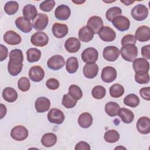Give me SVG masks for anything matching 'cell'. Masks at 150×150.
Masks as SVG:
<instances>
[{
	"label": "cell",
	"instance_id": "obj_1",
	"mask_svg": "<svg viewBox=\"0 0 150 150\" xmlns=\"http://www.w3.org/2000/svg\"><path fill=\"white\" fill-rule=\"evenodd\" d=\"M120 52L124 60L132 62L136 59L138 55V49L135 45H126L122 46Z\"/></svg>",
	"mask_w": 150,
	"mask_h": 150
},
{
	"label": "cell",
	"instance_id": "obj_2",
	"mask_svg": "<svg viewBox=\"0 0 150 150\" xmlns=\"http://www.w3.org/2000/svg\"><path fill=\"white\" fill-rule=\"evenodd\" d=\"M131 14L135 20L142 21L147 18L148 9L144 5L138 4L132 9Z\"/></svg>",
	"mask_w": 150,
	"mask_h": 150
},
{
	"label": "cell",
	"instance_id": "obj_3",
	"mask_svg": "<svg viewBox=\"0 0 150 150\" xmlns=\"http://www.w3.org/2000/svg\"><path fill=\"white\" fill-rule=\"evenodd\" d=\"M133 69L137 74H145L148 73L149 63L144 58H137L133 61Z\"/></svg>",
	"mask_w": 150,
	"mask_h": 150
},
{
	"label": "cell",
	"instance_id": "obj_4",
	"mask_svg": "<svg viewBox=\"0 0 150 150\" xmlns=\"http://www.w3.org/2000/svg\"><path fill=\"white\" fill-rule=\"evenodd\" d=\"M98 52L94 47H88L84 49L81 53V59L87 63H94L97 60Z\"/></svg>",
	"mask_w": 150,
	"mask_h": 150
},
{
	"label": "cell",
	"instance_id": "obj_5",
	"mask_svg": "<svg viewBox=\"0 0 150 150\" xmlns=\"http://www.w3.org/2000/svg\"><path fill=\"white\" fill-rule=\"evenodd\" d=\"M30 42L35 46L43 47L48 43L49 37L45 32H38L31 36Z\"/></svg>",
	"mask_w": 150,
	"mask_h": 150
},
{
	"label": "cell",
	"instance_id": "obj_6",
	"mask_svg": "<svg viewBox=\"0 0 150 150\" xmlns=\"http://www.w3.org/2000/svg\"><path fill=\"white\" fill-rule=\"evenodd\" d=\"M11 136L16 141H23L28 136V131L22 125H17L12 129Z\"/></svg>",
	"mask_w": 150,
	"mask_h": 150
},
{
	"label": "cell",
	"instance_id": "obj_7",
	"mask_svg": "<svg viewBox=\"0 0 150 150\" xmlns=\"http://www.w3.org/2000/svg\"><path fill=\"white\" fill-rule=\"evenodd\" d=\"M22 61L16 59H9L8 64V71L12 76L18 75L22 71L23 67Z\"/></svg>",
	"mask_w": 150,
	"mask_h": 150
},
{
	"label": "cell",
	"instance_id": "obj_8",
	"mask_svg": "<svg viewBox=\"0 0 150 150\" xmlns=\"http://www.w3.org/2000/svg\"><path fill=\"white\" fill-rule=\"evenodd\" d=\"M47 119L51 123L61 124L64 120V115L60 110L52 108L48 112Z\"/></svg>",
	"mask_w": 150,
	"mask_h": 150
},
{
	"label": "cell",
	"instance_id": "obj_9",
	"mask_svg": "<svg viewBox=\"0 0 150 150\" xmlns=\"http://www.w3.org/2000/svg\"><path fill=\"white\" fill-rule=\"evenodd\" d=\"M65 64V60L63 56L56 54L50 57L47 62V65L48 67L52 70H57L62 68Z\"/></svg>",
	"mask_w": 150,
	"mask_h": 150
},
{
	"label": "cell",
	"instance_id": "obj_10",
	"mask_svg": "<svg viewBox=\"0 0 150 150\" xmlns=\"http://www.w3.org/2000/svg\"><path fill=\"white\" fill-rule=\"evenodd\" d=\"M119 49L114 46H108L105 47L103 52V57L107 61L114 62L120 55Z\"/></svg>",
	"mask_w": 150,
	"mask_h": 150
},
{
	"label": "cell",
	"instance_id": "obj_11",
	"mask_svg": "<svg viewBox=\"0 0 150 150\" xmlns=\"http://www.w3.org/2000/svg\"><path fill=\"white\" fill-rule=\"evenodd\" d=\"M112 25L120 31H126L130 26L129 20L124 16H118L113 19L111 21Z\"/></svg>",
	"mask_w": 150,
	"mask_h": 150
},
{
	"label": "cell",
	"instance_id": "obj_12",
	"mask_svg": "<svg viewBox=\"0 0 150 150\" xmlns=\"http://www.w3.org/2000/svg\"><path fill=\"white\" fill-rule=\"evenodd\" d=\"M117 71L115 68L111 66H107L103 68L101 71V79L105 83H111L117 77Z\"/></svg>",
	"mask_w": 150,
	"mask_h": 150
},
{
	"label": "cell",
	"instance_id": "obj_13",
	"mask_svg": "<svg viewBox=\"0 0 150 150\" xmlns=\"http://www.w3.org/2000/svg\"><path fill=\"white\" fill-rule=\"evenodd\" d=\"M49 18L47 15L39 13L36 19L33 22V26L36 30L40 31L44 30L48 25Z\"/></svg>",
	"mask_w": 150,
	"mask_h": 150
},
{
	"label": "cell",
	"instance_id": "obj_14",
	"mask_svg": "<svg viewBox=\"0 0 150 150\" xmlns=\"http://www.w3.org/2000/svg\"><path fill=\"white\" fill-rule=\"evenodd\" d=\"M29 77L32 81L39 82L43 79L45 77V71L40 66H34L29 69Z\"/></svg>",
	"mask_w": 150,
	"mask_h": 150
},
{
	"label": "cell",
	"instance_id": "obj_15",
	"mask_svg": "<svg viewBox=\"0 0 150 150\" xmlns=\"http://www.w3.org/2000/svg\"><path fill=\"white\" fill-rule=\"evenodd\" d=\"M100 38L104 42H112L116 37L115 32L110 26H103L98 33Z\"/></svg>",
	"mask_w": 150,
	"mask_h": 150
},
{
	"label": "cell",
	"instance_id": "obj_16",
	"mask_svg": "<svg viewBox=\"0 0 150 150\" xmlns=\"http://www.w3.org/2000/svg\"><path fill=\"white\" fill-rule=\"evenodd\" d=\"M87 26L90 28L95 34H97L103 27V19L98 16H93L88 19Z\"/></svg>",
	"mask_w": 150,
	"mask_h": 150
},
{
	"label": "cell",
	"instance_id": "obj_17",
	"mask_svg": "<svg viewBox=\"0 0 150 150\" xmlns=\"http://www.w3.org/2000/svg\"><path fill=\"white\" fill-rule=\"evenodd\" d=\"M4 40L9 45H16L21 42V36L13 30H8L4 35Z\"/></svg>",
	"mask_w": 150,
	"mask_h": 150
},
{
	"label": "cell",
	"instance_id": "obj_18",
	"mask_svg": "<svg viewBox=\"0 0 150 150\" xmlns=\"http://www.w3.org/2000/svg\"><path fill=\"white\" fill-rule=\"evenodd\" d=\"M138 131L142 134H148L150 132V119L147 117L139 118L137 123Z\"/></svg>",
	"mask_w": 150,
	"mask_h": 150
},
{
	"label": "cell",
	"instance_id": "obj_19",
	"mask_svg": "<svg viewBox=\"0 0 150 150\" xmlns=\"http://www.w3.org/2000/svg\"><path fill=\"white\" fill-rule=\"evenodd\" d=\"M71 14L70 8L66 5H60L57 6L54 11L55 17L59 20H67Z\"/></svg>",
	"mask_w": 150,
	"mask_h": 150
},
{
	"label": "cell",
	"instance_id": "obj_20",
	"mask_svg": "<svg viewBox=\"0 0 150 150\" xmlns=\"http://www.w3.org/2000/svg\"><path fill=\"white\" fill-rule=\"evenodd\" d=\"M136 39L141 42L148 41L150 39V29L147 26H139L135 32Z\"/></svg>",
	"mask_w": 150,
	"mask_h": 150
},
{
	"label": "cell",
	"instance_id": "obj_21",
	"mask_svg": "<svg viewBox=\"0 0 150 150\" xmlns=\"http://www.w3.org/2000/svg\"><path fill=\"white\" fill-rule=\"evenodd\" d=\"M16 27L24 33H28L32 29V24L30 21L23 16H20L15 20Z\"/></svg>",
	"mask_w": 150,
	"mask_h": 150
},
{
	"label": "cell",
	"instance_id": "obj_22",
	"mask_svg": "<svg viewBox=\"0 0 150 150\" xmlns=\"http://www.w3.org/2000/svg\"><path fill=\"white\" fill-rule=\"evenodd\" d=\"M81 46V43L78 39L71 37L67 39L64 43V47L66 50L71 53H76L79 51Z\"/></svg>",
	"mask_w": 150,
	"mask_h": 150
},
{
	"label": "cell",
	"instance_id": "obj_23",
	"mask_svg": "<svg viewBox=\"0 0 150 150\" xmlns=\"http://www.w3.org/2000/svg\"><path fill=\"white\" fill-rule=\"evenodd\" d=\"M35 106L38 112H44L49 110L50 101L45 97H40L36 99Z\"/></svg>",
	"mask_w": 150,
	"mask_h": 150
},
{
	"label": "cell",
	"instance_id": "obj_24",
	"mask_svg": "<svg viewBox=\"0 0 150 150\" xmlns=\"http://www.w3.org/2000/svg\"><path fill=\"white\" fill-rule=\"evenodd\" d=\"M68 27L66 24L54 23L52 26V33L57 38H63L68 33Z\"/></svg>",
	"mask_w": 150,
	"mask_h": 150
},
{
	"label": "cell",
	"instance_id": "obj_25",
	"mask_svg": "<svg viewBox=\"0 0 150 150\" xmlns=\"http://www.w3.org/2000/svg\"><path fill=\"white\" fill-rule=\"evenodd\" d=\"M94 32L87 26L82 27L79 31V39L83 42H88L94 38Z\"/></svg>",
	"mask_w": 150,
	"mask_h": 150
},
{
	"label": "cell",
	"instance_id": "obj_26",
	"mask_svg": "<svg viewBox=\"0 0 150 150\" xmlns=\"http://www.w3.org/2000/svg\"><path fill=\"white\" fill-rule=\"evenodd\" d=\"M83 74L88 79L94 78L98 73V66L96 63H87L83 67Z\"/></svg>",
	"mask_w": 150,
	"mask_h": 150
},
{
	"label": "cell",
	"instance_id": "obj_27",
	"mask_svg": "<svg viewBox=\"0 0 150 150\" xmlns=\"http://www.w3.org/2000/svg\"><path fill=\"white\" fill-rule=\"evenodd\" d=\"M118 115L124 123L130 124L134 118V114L132 111L128 108H120Z\"/></svg>",
	"mask_w": 150,
	"mask_h": 150
},
{
	"label": "cell",
	"instance_id": "obj_28",
	"mask_svg": "<svg viewBox=\"0 0 150 150\" xmlns=\"http://www.w3.org/2000/svg\"><path fill=\"white\" fill-rule=\"evenodd\" d=\"M2 97L4 99L9 103H13L18 98V93L12 87L5 88L2 93Z\"/></svg>",
	"mask_w": 150,
	"mask_h": 150
},
{
	"label": "cell",
	"instance_id": "obj_29",
	"mask_svg": "<svg viewBox=\"0 0 150 150\" xmlns=\"http://www.w3.org/2000/svg\"><path fill=\"white\" fill-rule=\"evenodd\" d=\"M93 123L92 115L88 112H83L78 118V124L81 128H87Z\"/></svg>",
	"mask_w": 150,
	"mask_h": 150
},
{
	"label": "cell",
	"instance_id": "obj_30",
	"mask_svg": "<svg viewBox=\"0 0 150 150\" xmlns=\"http://www.w3.org/2000/svg\"><path fill=\"white\" fill-rule=\"evenodd\" d=\"M23 15L26 19L29 21H33L38 15V12L35 6L31 4L26 5L23 8Z\"/></svg>",
	"mask_w": 150,
	"mask_h": 150
},
{
	"label": "cell",
	"instance_id": "obj_31",
	"mask_svg": "<svg viewBox=\"0 0 150 150\" xmlns=\"http://www.w3.org/2000/svg\"><path fill=\"white\" fill-rule=\"evenodd\" d=\"M57 142L56 135L52 132H48L44 134L41 139L42 145L46 147H51Z\"/></svg>",
	"mask_w": 150,
	"mask_h": 150
},
{
	"label": "cell",
	"instance_id": "obj_32",
	"mask_svg": "<svg viewBox=\"0 0 150 150\" xmlns=\"http://www.w3.org/2000/svg\"><path fill=\"white\" fill-rule=\"evenodd\" d=\"M120 107L118 104L115 102L110 101L105 105V111L110 117H115L118 115Z\"/></svg>",
	"mask_w": 150,
	"mask_h": 150
},
{
	"label": "cell",
	"instance_id": "obj_33",
	"mask_svg": "<svg viewBox=\"0 0 150 150\" xmlns=\"http://www.w3.org/2000/svg\"><path fill=\"white\" fill-rule=\"evenodd\" d=\"M27 60L30 63L38 62L41 57V52L36 48H30L26 51Z\"/></svg>",
	"mask_w": 150,
	"mask_h": 150
},
{
	"label": "cell",
	"instance_id": "obj_34",
	"mask_svg": "<svg viewBox=\"0 0 150 150\" xmlns=\"http://www.w3.org/2000/svg\"><path fill=\"white\" fill-rule=\"evenodd\" d=\"M79 68V62L77 57H69L66 63V69L68 73H74Z\"/></svg>",
	"mask_w": 150,
	"mask_h": 150
},
{
	"label": "cell",
	"instance_id": "obj_35",
	"mask_svg": "<svg viewBox=\"0 0 150 150\" xmlns=\"http://www.w3.org/2000/svg\"><path fill=\"white\" fill-rule=\"evenodd\" d=\"M125 105L134 108L137 107L139 104V98L134 94H129L124 98Z\"/></svg>",
	"mask_w": 150,
	"mask_h": 150
},
{
	"label": "cell",
	"instance_id": "obj_36",
	"mask_svg": "<svg viewBox=\"0 0 150 150\" xmlns=\"http://www.w3.org/2000/svg\"><path fill=\"white\" fill-rule=\"evenodd\" d=\"M104 138L107 142L114 143L119 140L120 134L115 129H110L105 132Z\"/></svg>",
	"mask_w": 150,
	"mask_h": 150
},
{
	"label": "cell",
	"instance_id": "obj_37",
	"mask_svg": "<svg viewBox=\"0 0 150 150\" xmlns=\"http://www.w3.org/2000/svg\"><path fill=\"white\" fill-rule=\"evenodd\" d=\"M124 93V88L120 84H114L110 88V94L113 98H119Z\"/></svg>",
	"mask_w": 150,
	"mask_h": 150
},
{
	"label": "cell",
	"instance_id": "obj_38",
	"mask_svg": "<svg viewBox=\"0 0 150 150\" xmlns=\"http://www.w3.org/2000/svg\"><path fill=\"white\" fill-rule=\"evenodd\" d=\"M4 9L8 15H14L18 11L19 4L16 1H9L5 4Z\"/></svg>",
	"mask_w": 150,
	"mask_h": 150
},
{
	"label": "cell",
	"instance_id": "obj_39",
	"mask_svg": "<svg viewBox=\"0 0 150 150\" xmlns=\"http://www.w3.org/2000/svg\"><path fill=\"white\" fill-rule=\"evenodd\" d=\"M121 14V9L117 6H114L110 8L105 13V17L108 21L111 22L114 18H115L117 16H120Z\"/></svg>",
	"mask_w": 150,
	"mask_h": 150
},
{
	"label": "cell",
	"instance_id": "obj_40",
	"mask_svg": "<svg viewBox=\"0 0 150 150\" xmlns=\"http://www.w3.org/2000/svg\"><path fill=\"white\" fill-rule=\"evenodd\" d=\"M106 94L105 88L102 86H95L91 91L92 96L97 100H100L103 98Z\"/></svg>",
	"mask_w": 150,
	"mask_h": 150
},
{
	"label": "cell",
	"instance_id": "obj_41",
	"mask_svg": "<svg viewBox=\"0 0 150 150\" xmlns=\"http://www.w3.org/2000/svg\"><path fill=\"white\" fill-rule=\"evenodd\" d=\"M69 94L77 101L81 98L83 92L81 88L77 85H71L69 88Z\"/></svg>",
	"mask_w": 150,
	"mask_h": 150
},
{
	"label": "cell",
	"instance_id": "obj_42",
	"mask_svg": "<svg viewBox=\"0 0 150 150\" xmlns=\"http://www.w3.org/2000/svg\"><path fill=\"white\" fill-rule=\"evenodd\" d=\"M77 104V100L72 97L69 93L64 94L62 98V104L66 108H72Z\"/></svg>",
	"mask_w": 150,
	"mask_h": 150
},
{
	"label": "cell",
	"instance_id": "obj_43",
	"mask_svg": "<svg viewBox=\"0 0 150 150\" xmlns=\"http://www.w3.org/2000/svg\"><path fill=\"white\" fill-rule=\"evenodd\" d=\"M30 86V83L29 80L26 77H21L18 81V88L23 92L27 91L29 90Z\"/></svg>",
	"mask_w": 150,
	"mask_h": 150
},
{
	"label": "cell",
	"instance_id": "obj_44",
	"mask_svg": "<svg viewBox=\"0 0 150 150\" xmlns=\"http://www.w3.org/2000/svg\"><path fill=\"white\" fill-rule=\"evenodd\" d=\"M55 5V2L53 0H46L42 2L40 5V9L45 12H50L52 10Z\"/></svg>",
	"mask_w": 150,
	"mask_h": 150
},
{
	"label": "cell",
	"instance_id": "obj_45",
	"mask_svg": "<svg viewBox=\"0 0 150 150\" xmlns=\"http://www.w3.org/2000/svg\"><path fill=\"white\" fill-rule=\"evenodd\" d=\"M135 80L139 84H146L149 81V73L145 74H135Z\"/></svg>",
	"mask_w": 150,
	"mask_h": 150
},
{
	"label": "cell",
	"instance_id": "obj_46",
	"mask_svg": "<svg viewBox=\"0 0 150 150\" xmlns=\"http://www.w3.org/2000/svg\"><path fill=\"white\" fill-rule=\"evenodd\" d=\"M137 42V39L133 35L128 34L125 35L121 39V45L124 46L126 45H135Z\"/></svg>",
	"mask_w": 150,
	"mask_h": 150
},
{
	"label": "cell",
	"instance_id": "obj_47",
	"mask_svg": "<svg viewBox=\"0 0 150 150\" xmlns=\"http://www.w3.org/2000/svg\"><path fill=\"white\" fill-rule=\"evenodd\" d=\"M59 82L57 80L54 78H51L48 79L46 82V87L50 90H56L59 87Z\"/></svg>",
	"mask_w": 150,
	"mask_h": 150
},
{
	"label": "cell",
	"instance_id": "obj_48",
	"mask_svg": "<svg viewBox=\"0 0 150 150\" xmlns=\"http://www.w3.org/2000/svg\"><path fill=\"white\" fill-rule=\"evenodd\" d=\"M16 59L21 61H23V55L22 52L20 49H13L9 53V59Z\"/></svg>",
	"mask_w": 150,
	"mask_h": 150
},
{
	"label": "cell",
	"instance_id": "obj_49",
	"mask_svg": "<svg viewBox=\"0 0 150 150\" xmlns=\"http://www.w3.org/2000/svg\"><path fill=\"white\" fill-rule=\"evenodd\" d=\"M139 94L141 97L147 101L150 100V87H146L142 88L139 90Z\"/></svg>",
	"mask_w": 150,
	"mask_h": 150
},
{
	"label": "cell",
	"instance_id": "obj_50",
	"mask_svg": "<svg viewBox=\"0 0 150 150\" xmlns=\"http://www.w3.org/2000/svg\"><path fill=\"white\" fill-rule=\"evenodd\" d=\"M141 54L145 59H150V45H147L141 48Z\"/></svg>",
	"mask_w": 150,
	"mask_h": 150
},
{
	"label": "cell",
	"instance_id": "obj_51",
	"mask_svg": "<svg viewBox=\"0 0 150 150\" xmlns=\"http://www.w3.org/2000/svg\"><path fill=\"white\" fill-rule=\"evenodd\" d=\"M8 54V50L7 47L3 45H0V61L2 62L6 59Z\"/></svg>",
	"mask_w": 150,
	"mask_h": 150
},
{
	"label": "cell",
	"instance_id": "obj_52",
	"mask_svg": "<svg viewBox=\"0 0 150 150\" xmlns=\"http://www.w3.org/2000/svg\"><path fill=\"white\" fill-rule=\"evenodd\" d=\"M75 149L76 150H90V146L86 142L80 141L76 144L75 146Z\"/></svg>",
	"mask_w": 150,
	"mask_h": 150
},
{
	"label": "cell",
	"instance_id": "obj_53",
	"mask_svg": "<svg viewBox=\"0 0 150 150\" xmlns=\"http://www.w3.org/2000/svg\"><path fill=\"white\" fill-rule=\"evenodd\" d=\"M1 110H0V112H1V115H0V118L2 119L4 118V117L6 115V108L5 107V105L1 104Z\"/></svg>",
	"mask_w": 150,
	"mask_h": 150
},
{
	"label": "cell",
	"instance_id": "obj_54",
	"mask_svg": "<svg viewBox=\"0 0 150 150\" xmlns=\"http://www.w3.org/2000/svg\"><path fill=\"white\" fill-rule=\"evenodd\" d=\"M120 1H121V2L124 4L125 5H129L131 4L134 2V1H122V0H121Z\"/></svg>",
	"mask_w": 150,
	"mask_h": 150
},
{
	"label": "cell",
	"instance_id": "obj_55",
	"mask_svg": "<svg viewBox=\"0 0 150 150\" xmlns=\"http://www.w3.org/2000/svg\"><path fill=\"white\" fill-rule=\"evenodd\" d=\"M85 0L84 1H73V2L75 3V4H83V2H85Z\"/></svg>",
	"mask_w": 150,
	"mask_h": 150
},
{
	"label": "cell",
	"instance_id": "obj_56",
	"mask_svg": "<svg viewBox=\"0 0 150 150\" xmlns=\"http://www.w3.org/2000/svg\"><path fill=\"white\" fill-rule=\"evenodd\" d=\"M118 148H124V149H125V148H124V147H117V148H115V149H118Z\"/></svg>",
	"mask_w": 150,
	"mask_h": 150
}]
</instances>
